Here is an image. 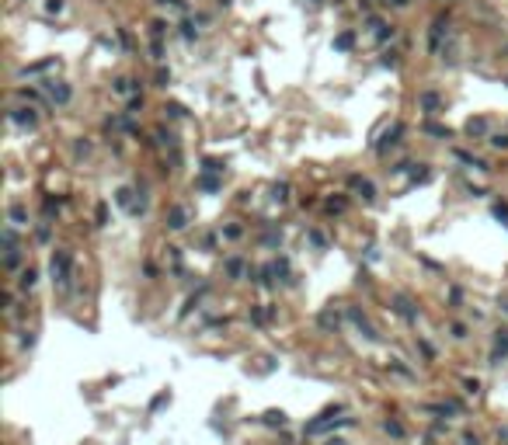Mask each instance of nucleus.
I'll use <instances>...</instances> for the list:
<instances>
[{
  "label": "nucleus",
  "mask_w": 508,
  "mask_h": 445,
  "mask_svg": "<svg viewBox=\"0 0 508 445\" xmlns=\"http://www.w3.org/2000/svg\"><path fill=\"white\" fill-rule=\"evenodd\" d=\"M45 87H49L53 101H59V104H66V101H70V87H63V84H45Z\"/></svg>",
  "instance_id": "nucleus-1"
},
{
  "label": "nucleus",
  "mask_w": 508,
  "mask_h": 445,
  "mask_svg": "<svg viewBox=\"0 0 508 445\" xmlns=\"http://www.w3.org/2000/svg\"><path fill=\"white\" fill-rule=\"evenodd\" d=\"M11 118H14V122H21V125H35V112H32V108H18Z\"/></svg>",
  "instance_id": "nucleus-2"
},
{
  "label": "nucleus",
  "mask_w": 508,
  "mask_h": 445,
  "mask_svg": "<svg viewBox=\"0 0 508 445\" xmlns=\"http://www.w3.org/2000/svg\"><path fill=\"white\" fill-rule=\"evenodd\" d=\"M63 7H66V0H45V11H49V14H63Z\"/></svg>",
  "instance_id": "nucleus-3"
},
{
  "label": "nucleus",
  "mask_w": 508,
  "mask_h": 445,
  "mask_svg": "<svg viewBox=\"0 0 508 445\" xmlns=\"http://www.w3.org/2000/svg\"><path fill=\"white\" fill-rule=\"evenodd\" d=\"M171 226H174V230H185V209H174V216H171Z\"/></svg>",
  "instance_id": "nucleus-4"
},
{
  "label": "nucleus",
  "mask_w": 508,
  "mask_h": 445,
  "mask_svg": "<svg viewBox=\"0 0 508 445\" xmlns=\"http://www.w3.org/2000/svg\"><path fill=\"white\" fill-rule=\"evenodd\" d=\"M334 49H352V35H338V39H334Z\"/></svg>",
  "instance_id": "nucleus-5"
},
{
  "label": "nucleus",
  "mask_w": 508,
  "mask_h": 445,
  "mask_svg": "<svg viewBox=\"0 0 508 445\" xmlns=\"http://www.w3.org/2000/svg\"><path fill=\"white\" fill-rule=\"evenodd\" d=\"M21 285H24V289H32V285H35V271H32V268L21 275Z\"/></svg>",
  "instance_id": "nucleus-6"
},
{
  "label": "nucleus",
  "mask_w": 508,
  "mask_h": 445,
  "mask_svg": "<svg viewBox=\"0 0 508 445\" xmlns=\"http://www.w3.org/2000/svg\"><path fill=\"white\" fill-rule=\"evenodd\" d=\"M480 136V133H488V122H470V136Z\"/></svg>",
  "instance_id": "nucleus-7"
},
{
  "label": "nucleus",
  "mask_w": 508,
  "mask_h": 445,
  "mask_svg": "<svg viewBox=\"0 0 508 445\" xmlns=\"http://www.w3.org/2000/svg\"><path fill=\"white\" fill-rule=\"evenodd\" d=\"M11 219L21 226V223H24V209H21V205H14V209H11Z\"/></svg>",
  "instance_id": "nucleus-8"
},
{
  "label": "nucleus",
  "mask_w": 508,
  "mask_h": 445,
  "mask_svg": "<svg viewBox=\"0 0 508 445\" xmlns=\"http://www.w3.org/2000/svg\"><path fill=\"white\" fill-rule=\"evenodd\" d=\"M421 104H425V108H435V104H439V97H435V94H421Z\"/></svg>",
  "instance_id": "nucleus-9"
},
{
  "label": "nucleus",
  "mask_w": 508,
  "mask_h": 445,
  "mask_svg": "<svg viewBox=\"0 0 508 445\" xmlns=\"http://www.w3.org/2000/svg\"><path fill=\"white\" fill-rule=\"evenodd\" d=\"M491 143L494 146H508V136H491Z\"/></svg>",
  "instance_id": "nucleus-10"
},
{
  "label": "nucleus",
  "mask_w": 508,
  "mask_h": 445,
  "mask_svg": "<svg viewBox=\"0 0 508 445\" xmlns=\"http://www.w3.org/2000/svg\"><path fill=\"white\" fill-rule=\"evenodd\" d=\"M390 4H393V7H408L411 0H390Z\"/></svg>",
  "instance_id": "nucleus-11"
},
{
  "label": "nucleus",
  "mask_w": 508,
  "mask_h": 445,
  "mask_svg": "<svg viewBox=\"0 0 508 445\" xmlns=\"http://www.w3.org/2000/svg\"><path fill=\"white\" fill-rule=\"evenodd\" d=\"M157 4H177V0H157Z\"/></svg>",
  "instance_id": "nucleus-12"
}]
</instances>
